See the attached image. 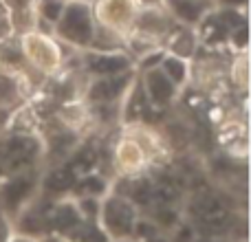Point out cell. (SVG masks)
Here are the masks:
<instances>
[{"label": "cell", "mask_w": 251, "mask_h": 242, "mask_svg": "<svg viewBox=\"0 0 251 242\" xmlns=\"http://www.w3.org/2000/svg\"><path fill=\"white\" fill-rule=\"evenodd\" d=\"M9 242H38V240H33V238H31V236H11V240H9Z\"/></svg>", "instance_id": "8"}, {"label": "cell", "mask_w": 251, "mask_h": 242, "mask_svg": "<svg viewBox=\"0 0 251 242\" xmlns=\"http://www.w3.org/2000/svg\"><path fill=\"white\" fill-rule=\"evenodd\" d=\"M172 9L178 18H183V20L194 22L201 18V7L194 2V0H172Z\"/></svg>", "instance_id": "4"}, {"label": "cell", "mask_w": 251, "mask_h": 242, "mask_svg": "<svg viewBox=\"0 0 251 242\" xmlns=\"http://www.w3.org/2000/svg\"><path fill=\"white\" fill-rule=\"evenodd\" d=\"M104 234L110 238H126L134 229V209L124 198H110L101 209Z\"/></svg>", "instance_id": "1"}, {"label": "cell", "mask_w": 251, "mask_h": 242, "mask_svg": "<svg viewBox=\"0 0 251 242\" xmlns=\"http://www.w3.org/2000/svg\"><path fill=\"white\" fill-rule=\"evenodd\" d=\"M165 69L170 71V73L174 75V82H183V77H185V66H183L181 60H174V57H170V60L163 62Z\"/></svg>", "instance_id": "5"}, {"label": "cell", "mask_w": 251, "mask_h": 242, "mask_svg": "<svg viewBox=\"0 0 251 242\" xmlns=\"http://www.w3.org/2000/svg\"><path fill=\"white\" fill-rule=\"evenodd\" d=\"M126 84H128V79H126V77L101 79V82H97L95 86L88 91V97H91L93 101H113V99H117V97L124 93Z\"/></svg>", "instance_id": "2"}, {"label": "cell", "mask_w": 251, "mask_h": 242, "mask_svg": "<svg viewBox=\"0 0 251 242\" xmlns=\"http://www.w3.org/2000/svg\"><path fill=\"white\" fill-rule=\"evenodd\" d=\"M42 242H69V240H62V238H47V240H42Z\"/></svg>", "instance_id": "9"}, {"label": "cell", "mask_w": 251, "mask_h": 242, "mask_svg": "<svg viewBox=\"0 0 251 242\" xmlns=\"http://www.w3.org/2000/svg\"><path fill=\"white\" fill-rule=\"evenodd\" d=\"M9 240H11V229H9L4 214H0V242H9Z\"/></svg>", "instance_id": "7"}, {"label": "cell", "mask_w": 251, "mask_h": 242, "mask_svg": "<svg viewBox=\"0 0 251 242\" xmlns=\"http://www.w3.org/2000/svg\"><path fill=\"white\" fill-rule=\"evenodd\" d=\"M126 66H128V62H126V57H122V55H97V57H91V62H88V69L100 75L119 73Z\"/></svg>", "instance_id": "3"}, {"label": "cell", "mask_w": 251, "mask_h": 242, "mask_svg": "<svg viewBox=\"0 0 251 242\" xmlns=\"http://www.w3.org/2000/svg\"><path fill=\"white\" fill-rule=\"evenodd\" d=\"M60 9H62V4L57 2V0H53V2H44V16H47L49 20H57Z\"/></svg>", "instance_id": "6"}]
</instances>
